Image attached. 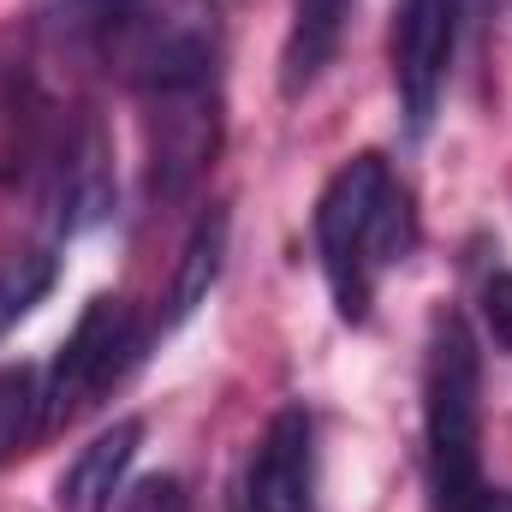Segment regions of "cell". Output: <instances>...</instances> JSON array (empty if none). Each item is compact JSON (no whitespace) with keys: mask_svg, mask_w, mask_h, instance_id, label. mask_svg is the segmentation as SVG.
<instances>
[{"mask_svg":"<svg viewBox=\"0 0 512 512\" xmlns=\"http://www.w3.org/2000/svg\"><path fill=\"white\" fill-rule=\"evenodd\" d=\"M483 370L477 340L459 316H435L429 364H423V429H429V489L435 512H459L477 489V441H483Z\"/></svg>","mask_w":512,"mask_h":512,"instance_id":"1","label":"cell"},{"mask_svg":"<svg viewBox=\"0 0 512 512\" xmlns=\"http://www.w3.org/2000/svg\"><path fill=\"white\" fill-rule=\"evenodd\" d=\"M393 191V173H387L382 155H352L316 197V251L328 268V286H334V304L346 322H364L370 316V262H364V239H370V221Z\"/></svg>","mask_w":512,"mask_h":512,"instance_id":"2","label":"cell"},{"mask_svg":"<svg viewBox=\"0 0 512 512\" xmlns=\"http://www.w3.org/2000/svg\"><path fill=\"white\" fill-rule=\"evenodd\" d=\"M126 352H131V310L120 298H108V292L90 298L84 316H78V328L66 334L54 370H48V382H42V429L72 423L102 387L120 376Z\"/></svg>","mask_w":512,"mask_h":512,"instance_id":"3","label":"cell"},{"mask_svg":"<svg viewBox=\"0 0 512 512\" xmlns=\"http://www.w3.org/2000/svg\"><path fill=\"white\" fill-rule=\"evenodd\" d=\"M459 42V0H399L393 6V90L405 102V126L429 131L447 66Z\"/></svg>","mask_w":512,"mask_h":512,"instance_id":"4","label":"cell"},{"mask_svg":"<svg viewBox=\"0 0 512 512\" xmlns=\"http://www.w3.org/2000/svg\"><path fill=\"white\" fill-rule=\"evenodd\" d=\"M155 120H149V185L161 197H179L221 143V108H215V84H173V90H149Z\"/></svg>","mask_w":512,"mask_h":512,"instance_id":"5","label":"cell"},{"mask_svg":"<svg viewBox=\"0 0 512 512\" xmlns=\"http://www.w3.org/2000/svg\"><path fill=\"white\" fill-rule=\"evenodd\" d=\"M245 512H310V417L280 405L245 465Z\"/></svg>","mask_w":512,"mask_h":512,"instance_id":"6","label":"cell"},{"mask_svg":"<svg viewBox=\"0 0 512 512\" xmlns=\"http://www.w3.org/2000/svg\"><path fill=\"white\" fill-rule=\"evenodd\" d=\"M137 447H143V423H137V417H120L114 429H102V435L66 465L60 495H54L60 512H108L114 507V495H120V483H126Z\"/></svg>","mask_w":512,"mask_h":512,"instance_id":"7","label":"cell"},{"mask_svg":"<svg viewBox=\"0 0 512 512\" xmlns=\"http://www.w3.org/2000/svg\"><path fill=\"white\" fill-rule=\"evenodd\" d=\"M340 24H346V0H292V36L280 54V90L286 96H304L322 78V66L340 48Z\"/></svg>","mask_w":512,"mask_h":512,"instance_id":"8","label":"cell"},{"mask_svg":"<svg viewBox=\"0 0 512 512\" xmlns=\"http://www.w3.org/2000/svg\"><path fill=\"white\" fill-rule=\"evenodd\" d=\"M221 262H227V209H209V215L191 227L185 251H179L173 286H167V310H161V334L197 316V304H203L209 286L221 280Z\"/></svg>","mask_w":512,"mask_h":512,"instance_id":"9","label":"cell"},{"mask_svg":"<svg viewBox=\"0 0 512 512\" xmlns=\"http://www.w3.org/2000/svg\"><path fill=\"white\" fill-rule=\"evenodd\" d=\"M108 209H114L108 143H102V131H96V126H84V137H78V155H72V179H66V233L96 227Z\"/></svg>","mask_w":512,"mask_h":512,"instance_id":"10","label":"cell"},{"mask_svg":"<svg viewBox=\"0 0 512 512\" xmlns=\"http://www.w3.org/2000/svg\"><path fill=\"white\" fill-rule=\"evenodd\" d=\"M42 429V387L30 364H12L0 370V465Z\"/></svg>","mask_w":512,"mask_h":512,"instance_id":"11","label":"cell"},{"mask_svg":"<svg viewBox=\"0 0 512 512\" xmlns=\"http://www.w3.org/2000/svg\"><path fill=\"white\" fill-rule=\"evenodd\" d=\"M48 286H54V256H18V262L0 268V340Z\"/></svg>","mask_w":512,"mask_h":512,"instance_id":"12","label":"cell"},{"mask_svg":"<svg viewBox=\"0 0 512 512\" xmlns=\"http://www.w3.org/2000/svg\"><path fill=\"white\" fill-rule=\"evenodd\" d=\"M483 322H489L495 346L512 352V274L507 268H495V274L483 280Z\"/></svg>","mask_w":512,"mask_h":512,"instance_id":"13","label":"cell"},{"mask_svg":"<svg viewBox=\"0 0 512 512\" xmlns=\"http://www.w3.org/2000/svg\"><path fill=\"white\" fill-rule=\"evenodd\" d=\"M126 512H185V495H179V483H173V477H149V483H137V489H131Z\"/></svg>","mask_w":512,"mask_h":512,"instance_id":"14","label":"cell"},{"mask_svg":"<svg viewBox=\"0 0 512 512\" xmlns=\"http://www.w3.org/2000/svg\"><path fill=\"white\" fill-rule=\"evenodd\" d=\"M459 512H512V489H489V483H483Z\"/></svg>","mask_w":512,"mask_h":512,"instance_id":"15","label":"cell"}]
</instances>
